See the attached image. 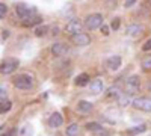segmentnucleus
I'll list each match as a JSON object with an SVG mask.
<instances>
[{
	"mask_svg": "<svg viewBox=\"0 0 151 136\" xmlns=\"http://www.w3.org/2000/svg\"><path fill=\"white\" fill-rule=\"evenodd\" d=\"M103 20H104L103 15L98 14V12H95V14H89V15H88L83 23H85V27L88 30H95V29H100L104 24Z\"/></svg>",
	"mask_w": 151,
	"mask_h": 136,
	"instance_id": "obj_2",
	"label": "nucleus"
},
{
	"mask_svg": "<svg viewBox=\"0 0 151 136\" xmlns=\"http://www.w3.org/2000/svg\"><path fill=\"white\" fill-rule=\"evenodd\" d=\"M134 3H136V0H125L124 6H125V8H130V6H133Z\"/></svg>",
	"mask_w": 151,
	"mask_h": 136,
	"instance_id": "obj_33",
	"label": "nucleus"
},
{
	"mask_svg": "<svg viewBox=\"0 0 151 136\" xmlns=\"http://www.w3.org/2000/svg\"><path fill=\"white\" fill-rule=\"evenodd\" d=\"M41 23H42V18H41L40 15H33V17H30V18H27V20L23 21V24H24L26 27L35 26V24H41Z\"/></svg>",
	"mask_w": 151,
	"mask_h": 136,
	"instance_id": "obj_17",
	"label": "nucleus"
},
{
	"mask_svg": "<svg viewBox=\"0 0 151 136\" xmlns=\"http://www.w3.org/2000/svg\"><path fill=\"white\" fill-rule=\"evenodd\" d=\"M121 65H122V58L118 56V55L109 56V58L106 59V67H107V70L112 71V73L118 71V70L121 68Z\"/></svg>",
	"mask_w": 151,
	"mask_h": 136,
	"instance_id": "obj_8",
	"label": "nucleus"
},
{
	"mask_svg": "<svg viewBox=\"0 0 151 136\" xmlns=\"http://www.w3.org/2000/svg\"><path fill=\"white\" fill-rule=\"evenodd\" d=\"M94 136H109V133L103 129V130H98V132H95V133H94Z\"/></svg>",
	"mask_w": 151,
	"mask_h": 136,
	"instance_id": "obj_31",
	"label": "nucleus"
},
{
	"mask_svg": "<svg viewBox=\"0 0 151 136\" xmlns=\"http://www.w3.org/2000/svg\"><path fill=\"white\" fill-rule=\"evenodd\" d=\"M68 53V45L65 42H55L52 45V55L55 58H62Z\"/></svg>",
	"mask_w": 151,
	"mask_h": 136,
	"instance_id": "obj_10",
	"label": "nucleus"
},
{
	"mask_svg": "<svg viewBox=\"0 0 151 136\" xmlns=\"http://www.w3.org/2000/svg\"><path fill=\"white\" fill-rule=\"evenodd\" d=\"M142 50H145V52H148V50H151V38L142 45Z\"/></svg>",
	"mask_w": 151,
	"mask_h": 136,
	"instance_id": "obj_29",
	"label": "nucleus"
},
{
	"mask_svg": "<svg viewBox=\"0 0 151 136\" xmlns=\"http://www.w3.org/2000/svg\"><path fill=\"white\" fill-rule=\"evenodd\" d=\"M141 89V79L137 74H132V76L127 77V80H125V92L130 94V95H134L137 94Z\"/></svg>",
	"mask_w": 151,
	"mask_h": 136,
	"instance_id": "obj_3",
	"label": "nucleus"
},
{
	"mask_svg": "<svg viewBox=\"0 0 151 136\" xmlns=\"http://www.w3.org/2000/svg\"><path fill=\"white\" fill-rule=\"evenodd\" d=\"M141 67H142L145 71H150V70H151V55L145 56V58L141 60Z\"/></svg>",
	"mask_w": 151,
	"mask_h": 136,
	"instance_id": "obj_23",
	"label": "nucleus"
},
{
	"mask_svg": "<svg viewBox=\"0 0 151 136\" xmlns=\"http://www.w3.org/2000/svg\"><path fill=\"white\" fill-rule=\"evenodd\" d=\"M145 30V27L142 26V24H137V23H133V24H129L127 27H125V35L129 36H139L142 35Z\"/></svg>",
	"mask_w": 151,
	"mask_h": 136,
	"instance_id": "obj_11",
	"label": "nucleus"
},
{
	"mask_svg": "<svg viewBox=\"0 0 151 136\" xmlns=\"http://www.w3.org/2000/svg\"><path fill=\"white\" fill-rule=\"evenodd\" d=\"M47 30H48L47 26H38V27L35 29V35H36V36H44V35L47 33Z\"/></svg>",
	"mask_w": 151,
	"mask_h": 136,
	"instance_id": "obj_25",
	"label": "nucleus"
},
{
	"mask_svg": "<svg viewBox=\"0 0 151 136\" xmlns=\"http://www.w3.org/2000/svg\"><path fill=\"white\" fill-rule=\"evenodd\" d=\"M18 65H20V62H18V59H15V58H8V59H5L3 62H2V74H12L17 68H18Z\"/></svg>",
	"mask_w": 151,
	"mask_h": 136,
	"instance_id": "obj_7",
	"label": "nucleus"
},
{
	"mask_svg": "<svg viewBox=\"0 0 151 136\" xmlns=\"http://www.w3.org/2000/svg\"><path fill=\"white\" fill-rule=\"evenodd\" d=\"M83 27H85V23H83L82 20H79V18H73V20H70V21L67 23L65 32H67L68 35L74 36V35H77V33H82Z\"/></svg>",
	"mask_w": 151,
	"mask_h": 136,
	"instance_id": "obj_5",
	"label": "nucleus"
},
{
	"mask_svg": "<svg viewBox=\"0 0 151 136\" xmlns=\"http://www.w3.org/2000/svg\"><path fill=\"white\" fill-rule=\"evenodd\" d=\"M15 14L18 15V18H21L24 21V20H27V18H30V17H33L36 14V8L35 6H27L24 3H18L15 6Z\"/></svg>",
	"mask_w": 151,
	"mask_h": 136,
	"instance_id": "obj_4",
	"label": "nucleus"
},
{
	"mask_svg": "<svg viewBox=\"0 0 151 136\" xmlns=\"http://www.w3.org/2000/svg\"><path fill=\"white\" fill-rule=\"evenodd\" d=\"M0 91H2V94H0V98H2V100H5V98H6V94H8L6 88H5V86H2V89H0Z\"/></svg>",
	"mask_w": 151,
	"mask_h": 136,
	"instance_id": "obj_32",
	"label": "nucleus"
},
{
	"mask_svg": "<svg viewBox=\"0 0 151 136\" xmlns=\"http://www.w3.org/2000/svg\"><path fill=\"white\" fill-rule=\"evenodd\" d=\"M92 103L91 101H86V100H80L79 103H77V112H80V114H88V112H91L92 110Z\"/></svg>",
	"mask_w": 151,
	"mask_h": 136,
	"instance_id": "obj_15",
	"label": "nucleus"
},
{
	"mask_svg": "<svg viewBox=\"0 0 151 136\" xmlns=\"http://www.w3.org/2000/svg\"><path fill=\"white\" fill-rule=\"evenodd\" d=\"M89 74H86V73H82V74H79L77 77H76V80H74V83L77 85V86H86L88 83H89Z\"/></svg>",
	"mask_w": 151,
	"mask_h": 136,
	"instance_id": "obj_16",
	"label": "nucleus"
},
{
	"mask_svg": "<svg viewBox=\"0 0 151 136\" xmlns=\"http://www.w3.org/2000/svg\"><path fill=\"white\" fill-rule=\"evenodd\" d=\"M71 42L74 45H77V47H86V45H89L91 44V36L82 32V33H77V35H74L71 36Z\"/></svg>",
	"mask_w": 151,
	"mask_h": 136,
	"instance_id": "obj_9",
	"label": "nucleus"
},
{
	"mask_svg": "<svg viewBox=\"0 0 151 136\" xmlns=\"http://www.w3.org/2000/svg\"><path fill=\"white\" fill-rule=\"evenodd\" d=\"M132 106L137 110L151 112V98H148V97H136V98H133Z\"/></svg>",
	"mask_w": 151,
	"mask_h": 136,
	"instance_id": "obj_6",
	"label": "nucleus"
},
{
	"mask_svg": "<svg viewBox=\"0 0 151 136\" xmlns=\"http://www.w3.org/2000/svg\"><path fill=\"white\" fill-rule=\"evenodd\" d=\"M144 132H147V126H145V124L134 126V127H132V129L127 130V133L132 135V136H134V135H141V133H144Z\"/></svg>",
	"mask_w": 151,
	"mask_h": 136,
	"instance_id": "obj_19",
	"label": "nucleus"
},
{
	"mask_svg": "<svg viewBox=\"0 0 151 136\" xmlns=\"http://www.w3.org/2000/svg\"><path fill=\"white\" fill-rule=\"evenodd\" d=\"M33 135V127L30 124H26L20 129V136H32Z\"/></svg>",
	"mask_w": 151,
	"mask_h": 136,
	"instance_id": "obj_21",
	"label": "nucleus"
},
{
	"mask_svg": "<svg viewBox=\"0 0 151 136\" xmlns=\"http://www.w3.org/2000/svg\"><path fill=\"white\" fill-rule=\"evenodd\" d=\"M58 30H59V29H58V27H53V35H58V33H59V32H58Z\"/></svg>",
	"mask_w": 151,
	"mask_h": 136,
	"instance_id": "obj_34",
	"label": "nucleus"
},
{
	"mask_svg": "<svg viewBox=\"0 0 151 136\" xmlns=\"http://www.w3.org/2000/svg\"><path fill=\"white\" fill-rule=\"evenodd\" d=\"M64 124V117H62L59 112H53L52 115L48 117V126L53 127V129H58Z\"/></svg>",
	"mask_w": 151,
	"mask_h": 136,
	"instance_id": "obj_12",
	"label": "nucleus"
},
{
	"mask_svg": "<svg viewBox=\"0 0 151 136\" xmlns=\"http://www.w3.org/2000/svg\"><path fill=\"white\" fill-rule=\"evenodd\" d=\"M11 107H12V103L9 100H2V103H0V112L6 114V112L11 110Z\"/></svg>",
	"mask_w": 151,
	"mask_h": 136,
	"instance_id": "obj_22",
	"label": "nucleus"
},
{
	"mask_svg": "<svg viewBox=\"0 0 151 136\" xmlns=\"http://www.w3.org/2000/svg\"><path fill=\"white\" fill-rule=\"evenodd\" d=\"M65 135H67V136H77V135H79V124H76V122L70 124V126L65 129Z\"/></svg>",
	"mask_w": 151,
	"mask_h": 136,
	"instance_id": "obj_20",
	"label": "nucleus"
},
{
	"mask_svg": "<svg viewBox=\"0 0 151 136\" xmlns=\"http://www.w3.org/2000/svg\"><path fill=\"white\" fill-rule=\"evenodd\" d=\"M148 5H150V8H151V0H148Z\"/></svg>",
	"mask_w": 151,
	"mask_h": 136,
	"instance_id": "obj_35",
	"label": "nucleus"
},
{
	"mask_svg": "<svg viewBox=\"0 0 151 136\" xmlns=\"http://www.w3.org/2000/svg\"><path fill=\"white\" fill-rule=\"evenodd\" d=\"M86 129L89 130V132H92V133H95V132H98V130H103V126L98 124V122H88Z\"/></svg>",
	"mask_w": 151,
	"mask_h": 136,
	"instance_id": "obj_24",
	"label": "nucleus"
},
{
	"mask_svg": "<svg viewBox=\"0 0 151 136\" xmlns=\"http://www.w3.org/2000/svg\"><path fill=\"white\" fill-rule=\"evenodd\" d=\"M119 24H121V20H119V18H113L112 23H110V27H112L113 30H118V29H119Z\"/></svg>",
	"mask_w": 151,
	"mask_h": 136,
	"instance_id": "obj_27",
	"label": "nucleus"
},
{
	"mask_svg": "<svg viewBox=\"0 0 151 136\" xmlns=\"http://www.w3.org/2000/svg\"><path fill=\"white\" fill-rule=\"evenodd\" d=\"M8 14V6L5 3H0V18H5Z\"/></svg>",
	"mask_w": 151,
	"mask_h": 136,
	"instance_id": "obj_26",
	"label": "nucleus"
},
{
	"mask_svg": "<svg viewBox=\"0 0 151 136\" xmlns=\"http://www.w3.org/2000/svg\"><path fill=\"white\" fill-rule=\"evenodd\" d=\"M133 103V100H132V97H130V94H125V95H121L119 98H118V104L121 106V107H125V106H130Z\"/></svg>",
	"mask_w": 151,
	"mask_h": 136,
	"instance_id": "obj_18",
	"label": "nucleus"
},
{
	"mask_svg": "<svg viewBox=\"0 0 151 136\" xmlns=\"http://www.w3.org/2000/svg\"><path fill=\"white\" fill-rule=\"evenodd\" d=\"M121 89H119V86H110V88L106 91V98H109V100H118V98L121 97Z\"/></svg>",
	"mask_w": 151,
	"mask_h": 136,
	"instance_id": "obj_14",
	"label": "nucleus"
},
{
	"mask_svg": "<svg viewBox=\"0 0 151 136\" xmlns=\"http://www.w3.org/2000/svg\"><path fill=\"white\" fill-rule=\"evenodd\" d=\"M100 30H101V33H103L104 36H109V33H110V32H109L110 29H109V26H107V24H103V26L100 27Z\"/></svg>",
	"mask_w": 151,
	"mask_h": 136,
	"instance_id": "obj_28",
	"label": "nucleus"
},
{
	"mask_svg": "<svg viewBox=\"0 0 151 136\" xmlns=\"http://www.w3.org/2000/svg\"><path fill=\"white\" fill-rule=\"evenodd\" d=\"M9 35H11L9 30H8V29H3V30H2V41L8 40V38H9Z\"/></svg>",
	"mask_w": 151,
	"mask_h": 136,
	"instance_id": "obj_30",
	"label": "nucleus"
},
{
	"mask_svg": "<svg viewBox=\"0 0 151 136\" xmlns=\"http://www.w3.org/2000/svg\"><path fill=\"white\" fill-rule=\"evenodd\" d=\"M14 86L21 91H29L33 88V77L27 73L18 74L17 77H14Z\"/></svg>",
	"mask_w": 151,
	"mask_h": 136,
	"instance_id": "obj_1",
	"label": "nucleus"
},
{
	"mask_svg": "<svg viewBox=\"0 0 151 136\" xmlns=\"http://www.w3.org/2000/svg\"><path fill=\"white\" fill-rule=\"evenodd\" d=\"M89 88H91V92L94 95H98L104 91V83L101 79H94L91 83H89Z\"/></svg>",
	"mask_w": 151,
	"mask_h": 136,
	"instance_id": "obj_13",
	"label": "nucleus"
}]
</instances>
